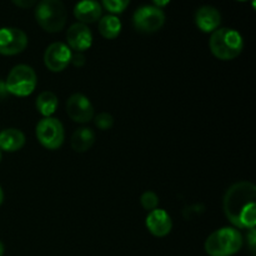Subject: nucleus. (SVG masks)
I'll list each match as a JSON object with an SVG mask.
<instances>
[{
    "instance_id": "6",
    "label": "nucleus",
    "mask_w": 256,
    "mask_h": 256,
    "mask_svg": "<svg viewBox=\"0 0 256 256\" xmlns=\"http://www.w3.org/2000/svg\"><path fill=\"white\" fill-rule=\"evenodd\" d=\"M35 132L39 142L45 149L58 150L64 144V126L56 118H42L36 124Z\"/></svg>"
},
{
    "instance_id": "22",
    "label": "nucleus",
    "mask_w": 256,
    "mask_h": 256,
    "mask_svg": "<svg viewBox=\"0 0 256 256\" xmlns=\"http://www.w3.org/2000/svg\"><path fill=\"white\" fill-rule=\"evenodd\" d=\"M85 56L82 52H75V54L72 55V60H70V64H72L76 68H82L85 65Z\"/></svg>"
},
{
    "instance_id": "17",
    "label": "nucleus",
    "mask_w": 256,
    "mask_h": 256,
    "mask_svg": "<svg viewBox=\"0 0 256 256\" xmlns=\"http://www.w3.org/2000/svg\"><path fill=\"white\" fill-rule=\"evenodd\" d=\"M98 29H99L100 35L105 39H116L122 32V22L116 15H104V16L100 18Z\"/></svg>"
},
{
    "instance_id": "2",
    "label": "nucleus",
    "mask_w": 256,
    "mask_h": 256,
    "mask_svg": "<svg viewBox=\"0 0 256 256\" xmlns=\"http://www.w3.org/2000/svg\"><path fill=\"white\" fill-rule=\"evenodd\" d=\"M209 46L212 55L222 62L234 60L244 49V40L239 32L232 28H220L212 32Z\"/></svg>"
},
{
    "instance_id": "12",
    "label": "nucleus",
    "mask_w": 256,
    "mask_h": 256,
    "mask_svg": "<svg viewBox=\"0 0 256 256\" xmlns=\"http://www.w3.org/2000/svg\"><path fill=\"white\" fill-rule=\"evenodd\" d=\"M145 224L150 234L156 238L166 236L172 229V218L162 209H155L150 212L145 220Z\"/></svg>"
},
{
    "instance_id": "3",
    "label": "nucleus",
    "mask_w": 256,
    "mask_h": 256,
    "mask_svg": "<svg viewBox=\"0 0 256 256\" xmlns=\"http://www.w3.org/2000/svg\"><path fill=\"white\" fill-rule=\"evenodd\" d=\"M244 238L236 228H222L212 232L204 244L209 256H232L242 250Z\"/></svg>"
},
{
    "instance_id": "14",
    "label": "nucleus",
    "mask_w": 256,
    "mask_h": 256,
    "mask_svg": "<svg viewBox=\"0 0 256 256\" xmlns=\"http://www.w3.org/2000/svg\"><path fill=\"white\" fill-rule=\"evenodd\" d=\"M74 16L85 25L96 22L102 16V6L96 0H80L74 6Z\"/></svg>"
},
{
    "instance_id": "20",
    "label": "nucleus",
    "mask_w": 256,
    "mask_h": 256,
    "mask_svg": "<svg viewBox=\"0 0 256 256\" xmlns=\"http://www.w3.org/2000/svg\"><path fill=\"white\" fill-rule=\"evenodd\" d=\"M140 204L144 208L146 212H152V210L158 209L159 205V196L155 194L154 192H145L140 196Z\"/></svg>"
},
{
    "instance_id": "16",
    "label": "nucleus",
    "mask_w": 256,
    "mask_h": 256,
    "mask_svg": "<svg viewBox=\"0 0 256 256\" xmlns=\"http://www.w3.org/2000/svg\"><path fill=\"white\" fill-rule=\"evenodd\" d=\"M95 134L90 128H79L75 130L70 139V145L76 152H85L94 145Z\"/></svg>"
},
{
    "instance_id": "21",
    "label": "nucleus",
    "mask_w": 256,
    "mask_h": 256,
    "mask_svg": "<svg viewBox=\"0 0 256 256\" xmlns=\"http://www.w3.org/2000/svg\"><path fill=\"white\" fill-rule=\"evenodd\" d=\"M94 122L100 130H109L114 125V118L109 112H100L94 116Z\"/></svg>"
},
{
    "instance_id": "25",
    "label": "nucleus",
    "mask_w": 256,
    "mask_h": 256,
    "mask_svg": "<svg viewBox=\"0 0 256 256\" xmlns=\"http://www.w3.org/2000/svg\"><path fill=\"white\" fill-rule=\"evenodd\" d=\"M152 4H154V6L162 9V8L166 6V5L169 4L170 0H152Z\"/></svg>"
},
{
    "instance_id": "24",
    "label": "nucleus",
    "mask_w": 256,
    "mask_h": 256,
    "mask_svg": "<svg viewBox=\"0 0 256 256\" xmlns=\"http://www.w3.org/2000/svg\"><path fill=\"white\" fill-rule=\"evenodd\" d=\"M12 4L22 8V9H29V8H32L36 4L38 0H12Z\"/></svg>"
},
{
    "instance_id": "9",
    "label": "nucleus",
    "mask_w": 256,
    "mask_h": 256,
    "mask_svg": "<svg viewBox=\"0 0 256 256\" xmlns=\"http://www.w3.org/2000/svg\"><path fill=\"white\" fill-rule=\"evenodd\" d=\"M72 55V49L65 42H52L44 52V64L50 72H60L70 64Z\"/></svg>"
},
{
    "instance_id": "30",
    "label": "nucleus",
    "mask_w": 256,
    "mask_h": 256,
    "mask_svg": "<svg viewBox=\"0 0 256 256\" xmlns=\"http://www.w3.org/2000/svg\"><path fill=\"white\" fill-rule=\"evenodd\" d=\"M238 2H246V0H238Z\"/></svg>"
},
{
    "instance_id": "8",
    "label": "nucleus",
    "mask_w": 256,
    "mask_h": 256,
    "mask_svg": "<svg viewBox=\"0 0 256 256\" xmlns=\"http://www.w3.org/2000/svg\"><path fill=\"white\" fill-rule=\"evenodd\" d=\"M28 46V35L18 28H0V54L12 56Z\"/></svg>"
},
{
    "instance_id": "23",
    "label": "nucleus",
    "mask_w": 256,
    "mask_h": 256,
    "mask_svg": "<svg viewBox=\"0 0 256 256\" xmlns=\"http://www.w3.org/2000/svg\"><path fill=\"white\" fill-rule=\"evenodd\" d=\"M248 238V244H249L250 250H252V254H255V248H256V229L255 228H252L249 229V232L246 235Z\"/></svg>"
},
{
    "instance_id": "1",
    "label": "nucleus",
    "mask_w": 256,
    "mask_h": 256,
    "mask_svg": "<svg viewBox=\"0 0 256 256\" xmlns=\"http://www.w3.org/2000/svg\"><path fill=\"white\" fill-rule=\"evenodd\" d=\"M222 209L228 220L238 229H252L256 225V186L239 182L226 190Z\"/></svg>"
},
{
    "instance_id": "4",
    "label": "nucleus",
    "mask_w": 256,
    "mask_h": 256,
    "mask_svg": "<svg viewBox=\"0 0 256 256\" xmlns=\"http://www.w3.org/2000/svg\"><path fill=\"white\" fill-rule=\"evenodd\" d=\"M35 19L48 32H59L66 24L68 12L62 0H42L35 9Z\"/></svg>"
},
{
    "instance_id": "18",
    "label": "nucleus",
    "mask_w": 256,
    "mask_h": 256,
    "mask_svg": "<svg viewBox=\"0 0 256 256\" xmlns=\"http://www.w3.org/2000/svg\"><path fill=\"white\" fill-rule=\"evenodd\" d=\"M58 96L52 92H42L38 95L36 102V109L40 114L44 118H50L58 109Z\"/></svg>"
},
{
    "instance_id": "15",
    "label": "nucleus",
    "mask_w": 256,
    "mask_h": 256,
    "mask_svg": "<svg viewBox=\"0 0 256 256\" xmlns=\"http://www.w3.org/2000/svg\"><path fill=\"white\" fill-rule=\"evenodd\" d=\"M25 135L19 129H5L0 132V150L6 152H15L22 149L25 145Z\"/></svg>"
},
{
    "instance_id": "10",
    "label": "nucleus",
    "mask_w": 256,
    "mask_h": 256,
    "mask_svg": "<svg viewBox=\"0 0 256 256\" xmlns=\"http://www.w3.org/2000/svg\"><path fill=\"white\" fill-rule=\"evenodd\" d=\"M66 114L72 122L85 124L94 119L95 112L92 102L85 95L72 94L66 102Z\"/></svg>"
},
{
    "instance_id": "11",
    "label": "nucleus",
    "mask_w": 256,
    "mask_h": 256,
    "mask_svg": "<svg viewBox=\"0 0 256 256\" xmlns=\"http://www.w3.org/2000/svg\"><path fill=\"white\" fill-rule=\"evenodd\" d=\"M66 42L70 49L75 52H84L92 45V32L88 25L75 22L68 29Z\"/></svg>"
},
{
    "instance_id": "7",
    "label": "nucleus",
    "mask_w": 256,
    "mask_h": 256,
    "mask_svg": "<svg viewBox=\"0 0 256 256\" xmlns=\"http://www.w3.org/2000/svg\"><path fill=\"white\" fill-rule=\"evenodd\" d=\"M165 14L162 9L154 5H142L132 15V25L135 29L144 34L156 32L164 26Z\"/></svg>"
},
{
    "instance_id": "26",
    "label": "nucleus",
    "mask_w": 256,
    "mask_h": 256,
    "mask_svg": "<svg viewBox=\"0 0 256 256\" xmlns=\"http://www.w3.org/2000/svg\"><path fill=\"white\" fill-rule=\"evenodd\" d=\"M6 94H8V92H6V88H5V82H0V99H2V98H4Z\"/></svg>"
},
{
    "instance_id": "5",
    "label": "nucleus",
    "mask_w": 256,
    "mask_h": 256,
    "mask_svg": "<svg viewBox=\"0 0 256 256\" xmlns=\"http://www.w3.org/2000/svg\"><path fill=\"white\" fill-rule=\"evenodd\" d=\"M36 72L32 66L25 64L15 65L10 70L5 82V88L9 94L15 96H29L36 88Z\"/></svg>"
},
{
    "instance_id": "27",
    "label": "nucleus",
    "mask_w": 256,
    "mask_h": 256,
    "mask_svg": "<svg viewBox=\"0 0 256 256\" xmlns=\"http://www.w3.org/2000/svg\"><path fill=\"white\" fill-rule=\"evenodd\" d=\"M2 202H4V192H2V189L0 188V205L2 204Z\"/></svg>"
},
{
    "instance_id": "19",
    "label": "nucleus",
    "mask_w": 256,
    "mask_h": 256,
    "mask_svg": "<svg viewBox=\"0 0 256 256\" xmlns=\"http://www.w3.org/2000/svg\"><path fill=\"white\" fill-rule=\"evenodd\" d=\"M102 4L110 14H122L129 6L130 0H102Z\"/></svg>"
},
{
    "instance_id": "28",
    "label": "nucleus",
    "mask_w": 256,
    "mask_h": 256,
    "mask_svg": "<svg viewBox=\"0 0 256 256\" xmlns=\"http://www.w3.org/2000/svg\"><path fill=\"white\" fill-rule=\"evenodd\" d=\"M4 255V245H2V242H0V256Z\"/></svg>"
},
{
    "instance_id": "13",
    "label": "nucleus",
    "mask_w": 256,
    "mask_h": 256,
    "mask_svg": "<svg viewBox=\"0 0 256 256\" xmlns=\"http://www.w3.org/2000/svg\"><path fill=\"white\" fill-rule=\"evenodd\" d=\"M195 24L202 32H212L222 24V14L216 8L204 5L195 12Z\"/></svg>"
},
{
    "instance_id": "29",
    "label": "nucleus",
    "mask_w": 256,
    "mask_h": 256,
    "mask_svg": "<svg viewBox=\"0 0 256 256\" xmlns=\"http://www.w3.org/2000/svg\"><path fill=\"white\" fill-rule=\"evenodd\" d=\"M0 162H2V150H0Z\"/></svg>"
}]
</instances>
